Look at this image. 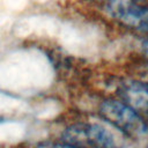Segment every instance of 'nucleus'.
<instances>
[{
    "label": "nucleus",
    "mask_w": 148,
    "mask_h": 148,
    "mask_svg": "<svg viewBox=\"0 0 148 148\" xmlns=\"http://www.w3.org/2000/svg\"><path fill=\"white\" fill-rule=\"evenodd\" d=\"M61 141L77 148H120L116 134L97 123L79 121L68 125L61 133Z\"/></svg>",
    "instance_id": "2"
},
{
    "label": "nucleus",
    "mask_w": 148,
    "mask_h": 148,
    "mask_svg": "<svg viewBox=\"0 0 148 148\" xmlns=\"http://www.w3.org/2000/svg\"><path fill=\"white\" fill-rule=\"evenodd\" d=\"M42 148H77V147H74L72 145H68L66 142H53V143H47V145H43Z\"/></svg>",
    "instance_id": "5"
},
{
    "label": "nucleus",
    "mask_w": 148,
    "mask_h": 148,
    "mask_svg": "<svg viewBox=\"0 0 148 148\" xmlns=\"http://www.w3.org/2000/svg\"><path fill=\"white\" fill-rule=\"evenodd\" d=\"M98 113L104 121L131 138H139L148 130L142 114L121 99L105 98L98 106Z\"/></svg>",
    "instance_id": "1"
},
{
    "label": "nucleus",
    "mask_w": 148,
    "mask_h": 148,
    "mask_svg": "<svg viewBox=\"0 0 148 148\" xmlns=\"http://www.w3.org/2000/svg\"><path fill=\"white\" fill-rule=\"evenodd\" d=\"M105 9L123 27L148 37V0H106Z\"/></svg>",
    "instance_id": "3"
},
{
    "label": "nucleus",
    "mask_w": 148,
    "mask_h": 148,
    "mask_svg": "<svg viewBox=\"0 0 148 148\" xmlns=\"http://www.w3.org/2000/svg\"><path fill=\"white\" fill-rule=\"evenodd\" d=\"M119 99L128 104L139 113H148V81L127 79L117 87Z\"/></svg>",
    "instance_id": "4"
},
{
    "label": "nucleus",
    "mask_w": 148,
    "mask_h": 148,
    "mask_svg": "<svg viewBox=\"0 0 148 148\" xmlns=\"http://www.w3.org/2000/svg\"><path fill=\"white\" fill-rule=\"evenodd\" d=\"M141 50H142V53L143 56L148 59V37H146L141 44Z\"/></svg>",
    "instance_id": "6"
},
{
    "label": "nucleus",
    "mask_w": 148,
    "mask_h": 148,
    "mask_svg": "<svg viewBox=\"0 0 148 148\" xmlns=\"http://www.w3.org/2000/svg\"><path fill=\"white\" fill-rule=\"evenodd\" d=\"M147 148H148V147H147Z\"/></svg>",
    "instance_id": "7"
}]
</instances>
